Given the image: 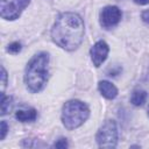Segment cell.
<instances>
[{"label":"cell","mask_w":149,"mask_h":149,"mask_svg":"<svg viewBox=\"0 0 149 149\" xmlns=\"http://www.w3.org/2000/svg\"><path fill=\"white\" fill-rule=\"evenodd\" d=\"M85 27L83 19L76 13H63L51 29L52 41L65 50L77 49L84 38Z\"/></svg>","instance_id":"6da1fadb"},{"label":"cell","mask_w":149,"mask_h":149,"mask_svg":"<svg viewBox=\"0 0 149 149\" xmlns=\"http://www.w3.org/2000/svg\"><path fill=\"white\" fill-rule=\"evenodd\" d=\"M49 55L44 51L36 54L27 64L24 72V83L29 91L36 93L43 90L48 80Z\"/></svg>","instance_id":"7a4b0ae2"},{"label":"cell","mask_w":149,"mask_h":149,"mask_svg":"<svg viewBox=\"0 0 149 149\" xmlns=\"http://www.w3.org/2000/svg\"><path fill=\"white\" fill-rule=\"evenodd\" d=\"M90 109L80 100H69L62 109V122L66 129L72 130L81 126L88 118Z\"/></svg>","instance_id":"3957f363"},{"label":"cell","mask_w":149,"mask_h":149,"mask_svg":"<svg viewBox=\"0 0 149 149\" xmlns=\"http://www.w3.org/2000/svg\"><path fill=\"white\" fill-rule=\"evenodd\" d=\"M95 140L101 148H114L118 142V127L115 121L107 120L98 130Z\"/></svg>","instance_id":"277c9868"},{"label":"cell","mask_w":149,"mask_h":149,"mask_svg":"<svg viewBox=\"0 0 149 149\" xmlns=\"http://www.w3.org/2000/svg\"><path fill=\"white\" fill-rule=\"evenodd\" d=\"M30 0H0V14L5 20L17 19Z\"/></svg>","instance_id":"5b68a950"},{"label":"cell","mask_w":149,"mask_h":149,"mask_svg":"<svg viewBox=\"0 0 149 149\" xmlns=\"http://www.w3.org/2000/svg\"><path fill=\"white\" fill-rule=\"evenodd\" d=\"M121 20V10L116 6H106L100 12V24L105 29H111Z\"/></svg>","instance_id":"8992f818"},{"label":"cell","mask_w":149,"mask_h":149,"mask_svg":"<svg viewBox=\"0 0 149 149\" xmlns=\"http://www.w3.org/2000/svg\"><path fill=\"white\" fill-rule=\"evenodd\" d=\"M109 48L105 41H98L92 48H91V59L93 62V65L99 68L107 58Z\"/></svg>","instance_id":"52a82bcc"},{"label":"cell","mask_w":149,"mask_h":149,"mask_svg":"<svg viewBox=\"0 0 149 149\" xmlns=\"http://www.w3.org/2000/svg\"><path fill=\"white\" fill-rule=\"evenodd\" d=\"M98 88L100 91V93L107 98V99H114L118 95V88L109 81L107 80H101L98 84Z\"/></svg>","instance_id":"ba28073f"},{"label":"cell","mask_w":149,"mask_h":149,"mask_svg":"<svg viewBox=\"0 0 149 149\" xmlns=\"http://www.w3.org/2000/svg\"><path fill=\"white\" fill-rule=\"evenodd\" d=\"M15 118L21 121V122H28V121H34L37 118V112L34 108L30 109H20L15 113Z\"/></svg>","instance_id":"9c48e42d"},{"label":"cell","mask_w":149,"mask_h":149,"mask_svg":"<svg viewBox=\"0 0 149 149\" xmlns=\"http://www.w3.org/2000/svg\"><path fill=\"white\" fill-rule=\"evenodd\" d=\"M147 92L143 91V90H135L132 94V98H130V101L134 106H142L146 100H147Z\"/></svg>","instance_id":"30bf717a"},{"label":"cell","mask_w":149,"mask_h":149,"mask_svg":"<svg viewBox=\"0 0 149 149\" xmlns=\"http://www.w3.org/2000/svg\"><path fill=\"white\" fill-rule=\"evenodd\" d=\"M12 108V98L5 97V93L1 94V115H5Z\"/></svg>","instance_id":"8fae6325"},{"label":"cell","mask_w":149,"mask_h":149,"mask_svg":"<svg viewBox=\"0 0 149 149\" xmlns=\"http://www.w3.org/2000/svg\"><path fill=\"white\" fill-rule=\"evenodd\" d=\"M7 51L10 54H17L21 51V44L19 42H13L7 47Z\"/></svg>","instance_id":"7c38bea8"},{"label":"cell","mask_w":149,"mask_h":149,"mask_svg":"<svg viewBox=\"0 0 149 149\" xmlns=\"http://www.w3.org/2000/svg\"><path fill=\"white\" fill-rule=\"evenodd\" d=\"M6 84H7V72H6L5 68L1 66V94L5 93Z\"/></svg>","instance_id":"4fadbf2b"},{"label":"cell","mask_w":149,"mask_h":149,"mask_svg":"<svg viewBox=\"0 0 149 149\" xmlns=\"http://www.w3.org/2000/svg\"><path fill=\"white\" fill-rule=\"evenodd\" d=\"M68 141L66 139H59L58 141H56L54 143V147L55 148H59V149H64V148H68Z\"/></svg>","instance_id":"5bb4252c"},{"label":"cell","mask_w":149,"mask_h":149,"mask_svg":"<svg viewBox=\"0 0 149 149\" xmlns=\"http://www.w3.org/2000/svg\"><path fill=\"white\" fill-rule=\"evenodd\" d=\"M1 136H0V139L1 140H3L5 137H6V134H7V130H8V126H7V123H6V121H1Z\"/></svg>","instance_id":"9a60e30c"},{"label":"cell","mask_w":149,"mask_h":149,"mask_svg":"<svg viewBox=\"0 0 149 149\" xmlns=\"http://www.w3.org/2000/svg\"><path fill=\"white\" fill-rule=\"evenodd\" d=\"M141 17H142V20H143L146 23H148V24H149V8H148V9H146V10L142 13Z\"/></svg>","instance_id":"2e32d148"},{"label":"cell","mask_w":149,"mask_h":149,"mask_svg":"<svg viewBox=\"0 0 149 149\" xmlns=\"http://www.w3.org/2000/svg\"><path fill=\"white\" fill-rule=\"evenodd\" d=\"M137 5H147L149 3V0H134Z\"/></svg>","instance_id":"e0dca14e"},{"label":"cell","mask_w":149,"mask_h":149,"mask_svg":"<svg viewBox=\"0 0 149 149\" xmlns=\"http://www.w3.org/2000/svg\"><path fill=\"white\" fill-rule=\"evenodd\" d=\"M148 115H149V109H148Z\"/></svg>","instance_id":"ac0fdd59"}]
</instances>
